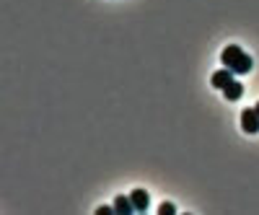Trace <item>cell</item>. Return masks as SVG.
I'll return each mask as SVG.
<instances>
[{"instance_id": "cell-2", "label": "cell", "mask_w": 259, "mask_h": 215, "mask_svg": "<svg viewBox=\"0 0 259 215\" xmlns=\"http://www.w3.org/2000/svg\"><path fill=\"white\" fill-rule=\"evenodd\" d=\"M241 130L244 133H249V135H256L259 133V114H256V109L251 106H246V109L241 112Z\"/></svg>"}, {"instance_id": "cell-6", "label": "cell", "mask_w": 259, "mask_h": 215, "mask_svg": "<svg viewBox=\"0 0 259 215\" xmlns=\"http://www.w3.org/2000/svg\"><path fill=\"white\" fill-rule=\"evenodd\" d=\"M114 212H117V215L135 212V205H133V200H130V195H127V197H124V195H117V200H114Z\"/></svg>"}, {"instance_id": "cell-8", "label": "cell", "mask_w": 259, "mask_h": 215, "mask_svg": "<svg viewBox=\"0 0 259 215\" xmlns=\"http://www.w3.org/2000/svg\"><path fill=\"white\" fill-rule=\"evenodd\" d=\"M109 212H114V205L109 207V205H101V207H96V215H109Z\"/></svg>"}, {"instance_id": "cell-3", "label": "cell", "mask_w": 259, "mask_h": 215, "mask_svg": "<svg viewBox=\"0 0 259 215\" xmlns=\"http://www.w3.org/2000/svg\"><path fill=\"white\" fill-rule=\"evenodd\" d=\"M130 200H133V205H135V212H145V210H148V205H150L148 192H145V189H140V187L130 192Z\"/></svg>"}, {"instance_id": "cell-1", "label": "cell", "mask_w": 259, "mask_h": 215, "mask_svg": "<svg viewBox=\"0 0 259 215\" xmlns=\"http://www.w3.org/2000/svg\"><path fill=\"white\" fill-rule=\"evenodd\" d=\"M221 60H223V68L233 70L236 75H244V73H249V70L254 68V60H251L239 45H228V47H223Z\"/></svg>"}, {"instance_id": "cell-5", "label": "cell", "mask_w": 259, "mask_h": 215, "mask_svg": "<svg viewBox=\"0 0 259 215\" xmlns=\"http://www.w3.org/2000/svg\"><path fill=\"white\" fill-rule=\"evenodd\" d=\"M223 96H226L228 101H239V99L244 96V83L233 78V80L226 85V89H223Z\"/></svg>"}, {"instance_id": "cell-4", "label": "cell", "mask_w": 259, "mask_h": 215, "mask_svg": "<svg viewBox=\"0 0 259 215\" xmlns=\"http://www.w3.org/2000/svg\"><path fill=\"white\" fill-rule=\"evenodd\" d=\"M233 75H236V73H233V70H228V68H223V70H215V73H212V78H210V83L215 85V89H221V91H223L226 85L233 80Z\"/></svg>"}, {"instance_id": "cell-7", "label": "cell", "mask_w": 259, "mask_h": 215, "mask_svg": "<svg viewBox=\"0 0 259 215\" xmlns=\"http://www.w3.org/2000/svg\"><path fill=\"white\" fill-rule=\"evenodd\" d=\"M174 212H177V205H174V202H161L158 215H174Z\"/></svg>"}, {"instance_id": "cell-9", "label": "cell", "mask_w": 259, "mask_h": 215, "mask_svg": "<svg viewBox=\"0 0 259 215\" xmlns=\"http://www.w3.org/2000/svg\"><path fill=\"white\" fill-rule=\"evenodd\" d=\"M254 109H256V114H259V101H256V104H254Z\"/></svg>"}]
</instances>
